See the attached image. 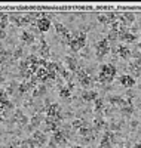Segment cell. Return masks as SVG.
I'll list each match as a JSON object with an SVG mask.
<instances>
[{
    "label": "cell",
    "instance_id": "cell-41",
    "mask_svg": "<svg viewBox=\"0 0 141 148\" xmlns=\"http://www.w3.org/2000/svg\"><path fill=\"white\" fill-rule=\"evenodd\" d=\"M0 111H2V105H0Z\"/></svg>",
    "mask_w": 141,
    "mask_h": 148
},
{
    "label": "cell",
    "instance_id": "cell-13",
    "mask_svg": "<svg viewBox=\"0 0 141 148\" xmlns=\"http://www.w3.org/2000/svg\"><path fill=\"white\" fill-rule=\"evenodd\" d=\"M109 102L110 104H113V105H116V107H125V105H128V104H131V101L129 99H125V98H122V96H110L109 98Z\"/></svg>",
    "mask_w": 141,
    "mask_h": 148
},
{
    "label": "cell",
    "instance_id": "cell-17",
    "mask_svg": "<svg viewBox=\"0 0 141 148\" xmlns=\"http://www.w3.org/2000/svg\"><path fill=\"white\" fill-rule=\"evenodd\" d=\"M19 39H21V42L24 45H33L34 43V36L30 31H22L21 36H19Z\"/></svg>",
    "mask_w": 141,
    "mask_h": 148
},
{
    "label": "cell",
    "instance_id": "cell-19",
    "mask_svg": "<svg viewBox=\"0 0 141 148\" xmlns=\"http://www.w3.org/2000/svg\"><path fill=\"white\" fill-rule=\"evenodd\" d=\"M71 90H73V84L68 83L67 86H62L58 93H59L61 98H70V96H71Z\"/></svg>",
    "mask_w": 141,
    "mask_h": 148
},
{
    "label": "cell",
    "instance_id": "cell-10",
    "mask_svg": "<svg viewBox=\"0 0 141 148\" xmlns=\"http://www.w3.org/2000/svg\"><path fill=\"white\" fill-rule=\"evenodd\" d=\"M36 27H37V30H39L40 33H46L50 28V19L46 18V16L39 18V19H37V22H36Z\"/></svg>",
    "mask_w": 141,
    "mask_h": 148
},
{
    "label": "cell",
    "instance_id": "cell-28",
    "mask_svg": "<svg viewBox=\"0 0 141 148\" xmlns=\"http://www.w3.org/2000/svg\"><path fill=\"white\" fill-rule=\"evenodd\" d=\"M0 105H2V110H12V108H14V104H12L9 99L0 102Z\"/></svg>",
    "mask_w": 141,
    "mask_h": 148
},
{
    "label": "cell",
    "instance_id": "cell-2",
    "mask_svg": "<svg viewBox=\"0 0 141 148\" xmlns=\"http://www.w3.org/2000/svg\"><path fill=\"white\" fill-rule=\"evenodd\" d=\"M116 67L111 64H101L100 67V74H98V82L101 83H111L114 76H116Z\"/></svg>",
    "mask_w": 141,
    "mask_h": 148
},
{
    "label": "cell",
    "instance_id": "cell-31",
    "mask_svg": "<svg viewBox=\"0 0 141 148\" xmlns=\"http://www.w3.org/2000/svg\"><path fill=\"white\" fill-rule=\"evenodd\" d=\"M107 40L109 42H114V40H118V33L116 31H110L109 36H107Z\"/></svg>",
    "mask_w": 141,
    "mask_h": 148
},
{
    "label": "cell",
    "instance_id": "cell-32",
    "mask_svg": "<svg viewBox=\"0 0 141 148\" xmlns=\"http://www.w3.org/2000/svg\"><path fill=\"white\" fill-rule=\"evenodd\" d=\"M8 99V92L5 89H0V102H3Z\"/></svg>",
    "mask_w": 141,
    "mask_h": 148
},
{
    "label": "cell",
    "instance_id": "cell-29",
    "mask_svg": "<svg viewBox=\"0 0 141 148\" xmlns=\"http://www.w3.org/2000/svg\"><path fill=\"white\" fill-rule=\"evenodd\" d=\"M21 56H22V49L21 47H17L15 52L12 53V59H19Z\"/></svg>",
    "mask_w": 141,
    "mask_h": 148
},
{
    "label": "cell",
    "instance_id": "cell-36",
    "mask_svg": "<svg viewBox=\"0 0 141 148\" xmlns=\"http://www.w3.org/2000/svg\"><path fill=\"white\" fill-rule=\"evenodd\" d=\"M48 148H58V145L54 141H50V142H48Z\"/></svg>",
    "mask_w": 141,
    "mask_h": 148
},
{
    "label": "cell",
    "instance_id": "cell-34",
    "mask_svg": "<svg viewBox=\"0 0 141 148\" xmlns=\"http://www.w3.org/2000/svg\"><path fill=\"white\" fill-rule=\"evenodd\" d=\"M19 145H21V141H14L8 148H19Z\"/></svg>",
    "mask_w": 141,
    "mask_h": 148
},
{
    "label": "cell",
    "instance_id": "cell-7",
    "mask_svg": "<svg viewBox=\"0 0 141 148\" xmlns=\"http://www.w3.org/2000/svg\"><path fill=\"white\" fill-rule=\"evenodd\" d=\"M128 70L131 71V76L135 79V77H141V59H132L129 65H128Z\"/></svg>",
    "mask_w": 141,
    "mask_h": 148
},
{
    "label": "cell",
    "instance_id": "cell-15",
    "mask_svg": "<svg viewBox=\"0 0 141 148\" xmlns=\"http://www.w3.org/2000/svg\"><path fill=\"white\" fill-rule=\"evenodd\" d=\"M66 65H67V70L70 73H76L79 68L77 65V59H76L74 56H66Z\"/></svg>",
    "mask_w": 141,
    "mask_h": 148
},
{
    "label": "cell",
    "instance_id": "cell-4",
    "mask_svg": "<svg viewBox=\"0 0 141 148\" xmlns=\"http://www.w3.org/2000/svg\"><path fill=\"white\" fill-rule=\"evenodd\" d=\"M33 142H34V145H36V148H39V147H43V145H46V142H48V136L43 133V132H40V130H34L33 132Z\"/></svg>",
    "mask_w": 141,
    "mask_h": 148
},
{
    "label": "cell",
    "instance_id": "cell-40",
    "mask_svg": "<svg viewBox=\"0 0 141 148\" xmlns=\"http://www.w3.org/2000/svg\"><path fill=\"white\" fill-rule=\"evenodd\" d=\"M73 148H85V147H80V145H76V147H73Z\"/></svg>",
    "mask_w": 141,
    "mask_h": 148
},
{
    "label": "cell",
    "instance_id": "cell-18",
    "mask_svg": "<svg viewBox=\"0 0 141 148\" xmlns=\"http://www.w3.org/2000/svg\"><path fill=\"white\" fill-rule=\"evenodd\" d=\"M97 98H98V92H95V90H86V92L82 93V99L86 101V102H92Z\"/></svg>",
    "mask_w": 141,
    "mask_h": 148
},
{
    "label": "cell",
    "instance_id": "cell-6",
    "mask_svg": "<svg viewBox=\"0 0 141 148\" xmlns=\"http://www.w3.org/2000/svg\"><path fill=\"white\" fill-rule=\"evenodd\" d=\"M12 123H15V125H18L19 127H24L27 123H30V120L25 117V114L22 113V110H17L14 117H12Z\"/></svg>",
    "mask_w": 141,
    "mask_h": 148
},
{
    "label": "cell",
    "instance_id": "cell-1",
    "mask_svg": "<svg viewBox=\"0 0 141 148\" xmlns=\"http://www.w3.org/2000/svg\"><path fill=\"white\" fill-rule=\"evenodd\" d=\"M67 45L73 52H79L80 49H83L85 45H86V33L85 31H74L70 36Z\"/></svg>",
    "mask_w": 141,
    "mask_h": 148
},
{
    "label": "cell",
    "instance_id": "cell-33",
    "mask_svg": "<svg viewBox=\"0 0 141 148\" xmlns=\"http://www.w3.org/2000/svg\"><path fill=\"white\" fill-rule=\"evenodd\" d=\"M97 18H98V21H100L101 24H107V18H106V12H104V14H98V15H97Z\"/></svg>",
    "mask_w": 141,
    "mask_h": 148
},
{
    "label": "cell",
    "instance_id": "cell-24",
    "mask_svg": "<svg viewBox=\"0 0 141 148\" xmlns=\"http://www.w3.org/2000/svg\"><path fill=\"white\" fill-rule=\"evenodd\" d=\"M79 83H80L82 88H89V86L92 84V79H91V76H86V77L79 79Z\"/></svg>",
    "mask_w": 141,
    "mask_h": 148
},
{
    "label": "cell",
    "instance_id": "cell-30",
    "mask_svg": "<svg viewBox=\"0 0 141 148\" xmlns=\"http://www.w3.org/2000/svg\"><path fill=\"white\" fill-rule=\"evenodd\" d=\"M83 125H85V121H83V120H74V121L71 123V127H74V129H80Z\"/></svg>",
    "mask_w": 141,
    "mask_h": 148
},
{
    "label": "cell",
    "instance_id": "cell-11",
    "mask_svg": "<svg viewBox=\"0 0 141 148\" xmlns=\"http://www.w3.org/2000/svg\"><path fill=\"white\" fill-rule=\"evenodd\" d=\"M52 141H54L57 145H66V142H67V135H66V132H64V130H57V132H54Z\"/></svg>",
    "mask_w": 141,
    "mask_h": 148
},
{
    "label": "cell",
    "instance_id": "cell-9",
    "mask_svg": "<svg viewBox=\"0 0 141 148\" xmlns=\"http://www.w3.org/2000/svg\"><path fill=\"white\" fill-rule=\"evenodd\" d=\"M59 120H61V119H50V117H46V119H45L46 130H48V132H57V130H59Z\"/></svg>",
    "mask_w": 141,
    "mask_h": 148
},
{
    "label": "cell",
    "instance_id": "cell-38",
    "mask_svg": "<svg viewBox=\"0 0 141 148\" xmlns=\"http://www.w3.org/2000/svg\"><path fill=\"white\" fill-rule=\"evenodd\" d=\"M5 37H6V31L5 30H0V40H3Z\"/></svg>",
    "mask_w": 141,
    "mask_h": 148
},
{
    "label": "cell",
    "instance_id": "cell-25",
    "mask_svg": "<svg viewBox=\"0 0 141 148\" xmlns=\"http://www.w3.org/2000/svg\"><path fill=\"white\" fill-rule=\"evenodd\" d=\"M95 102V107H94V110H95V113H100V111L104 108V99H101V98H97V99L94 101Z\"/></svg>",
    "mask_w": 141,
    "mask_h": 148
},
{
    "label": "cell",
    "instance_id": "cell-16",
    "mask_svg": "<svg viewBox=\"0 0 141 148\" xmlns=\"http://www.w3.org/2000/svg\"><path fill=\"white\" fill-rule=\"evenodd\" d=\"M118 53H119V56H120L122 59H129V58L132 56L131 49L128 47L126 45H119V47H118Z\"/></svg>",
    "mask_w": 141,
    "mask_h": 148
},
{
    "label": "cell",
    "instance_id": "cell-35",
    "mask_svg": "<svg viewBox=\"0 0 141 148\" xmlns=\"http://www.w3.org/2000/svg\"><path fill=\"white\" fill-rule=\"evenodd\" d=\"M8 22L9 21H0V30H5L8 27Z\"/></svg>",
    "mask_w": 141,
    "mask_h": 148
},
{
    "label": "cell",
    "instance_id": "cell-23",
    "mask_svg": "<svg viewBox=\"0 0 141 148\" xmlns=\"http://www.w3.org/2000/svg\"><path fill=\"white\" fill-rule=\"evenodd\" d=\"M120 113H122L123 116H131V114L134 113V107H132V104H128V105L122 107V108H120Z\"/></svg>",
    "mask_w": 141,
    "mask_h": 148
},
{
    "label": "cell",
    "instance_id": "cell-27",
    "mask_svg": "<svg viewBox=\"0 0 141 148\" xmlns=\"http://www.w3.org/2000/svg\"><path fill=\"white\" fill-rule=\"evenodd\" d=\"M19 148H36V145H34L33 139H24V141H21Z\"/></svg>",
    "mask_w": 141,
    "mask_h": 148
},
{
    "label": "cell",
    "instance_id": "cell-5",
    "mask_svg": "<svg viewBox=\"0 0 141 148\" xmlns=\"http://www.w3.org/2000/svg\"><path fill=\"white\" fill-rule=\"evenodd\" d=\"M45 111H46V116L50 119H61L59 117L61 116V107L58 104H48Z\"/></svg>",
    "mask_w": 141,
    "mask_h": 148
},
{
    "label": "cell",
    "instance_id": "cell-14",
    "mask_svg": "<svg viewBox=\"0 0 141 148\" xmlns=\"http://www.w3.org/2000/svg\"><path fill=\"white\" fill-rule=\"evenodd\" d=\"M39 53H40V58H43V59H46V61H48V58L50 56V49H49V46H48V43H46V40L43 39V37H42V40H40Z\"/></svg>",
    "mask_w": 141,
    "mask_h": 148
},
{
    "label": "cell",
    "instance_id": "cell-8",
    "mask_svg": "<svg viewBox=\"0 0 141 148\" xmlns=\"http://www.w3.org/2000/svg\"><path fill=\"white\" fill-rule=\"evenodd\" d=\"M55 31L58 33V36H61V39H62V40L68 42L71 33H70V30H68L67 27H64L61 22H55Z\"/></svg>",
    "mask_w": 141,
    "mask_h": 148
},
{
    "label": "cell",
    "instance_id": "cell-12",
    "mask_svg": "<svg viewBox=\"0 0 141 148\" xmlns=\"http://www.w3.org/2000/svg\"><path fill=\"white\" fill-rule=\"evenodd\" d=\"M119 83L122 86H125V88H132V86H135V79L131 76V74H123V76L119 77Z\"/></svg>",
    "mask_w": 141,
    "mask_h": 148
},
{
    "label": "cell",
    "instance_id": "cell-39",
    "mask_svg": "<svg viewBox=\"0 0 141 148\" xmlns=\"http://www.w3.org/2000/svg\"><path fill=\"white\" fill-rule=\"evenodd\" d=\"M134 148H141V144H135V147Z\"/></svg>",
    "mask_w": 141,
    "mask_h": 148
},
{
    "label": "cell",
    "instance_id": "cell-20",
    "mask_svg": "<svg viewBox=\"0 0 141 148\" xmlns=\"http://www.w3.org/2000/svg\"><path fill=\"white\" fill-rule=\"evenodd\" d=\"M42 120H43V117H42L40 114L33 116V117H31V120H30V129H36V127H39V126H40V123H42Z\"/></svg>",
    "mask_w": 141,
    "mask_h": 148
},
{
    "label": "cell",
    "instance_id": "cell-21",
    "mask_svg": "<svg viewBox=\"0 0 141 148\" xmlns=\"http://www.w3.org/2000/svg\"><path fill=\"white\" fill-rule=\"evenodd\" d=\"M106 126H107L106 120L102 119L101 116H97V117H95V120H94V129H95V130H100V129L106 127Z\"/></svg>",
    "mask_w": 141,
    "mask_h": 148
},
{
    "label": "cell",
    "instance_id": "cell-3",
    "mask_svg": "<svg viewBox=\"0 0 141 148\" xmlns=\"http://www.w3.org/2000/svg\"><path fill=\"white\" fill-rule=\"evenodd\" d=\"M109 52H110V42L107 39H101L95 45V53H97V56L102 58V56H106Z\"/></svg>",
    "mask_w": 141,
    "mask_h": 148
},
{
    "label": "cell",
    "instance_id": "cell-22",
    "mask_svg": "<svg viewBox=\"0 0 141 148\" xmlns=\"http://www.w3.org/2000/svg\"><path fill=\"white\" fill-rule=\"evenodd\" d=\"M45 92H46V86H45V84H37V86H36V89L33 90V96H34V98L43 96Z\"/></svg>",
    "mask_w": 141,
    "mask_h": 148
},
{
    "label": "cell",
    "instance_id": "cell-26",
    "mask_svg": "<svg viewBox=\"0 0 141 148\" xmlns=\"http://www.w3.org/2000/svg\"><path fill=\"white\" fill-rule=\"evenodd\" d=\"M91 132H92V127H88L86 123L79 129V133L82 135V136H88V138H89V135H91Z\"/></svg>",
    "mask_w": 141,
    "mask_h": 148
},
{
    "label": "cell",
    "instance_id": "cell-42",
    "mask_svg": "<svg viewBox=\"0 0 141 148\" xmlns=\"http://www.w3.org/2000/svg\"><path fill=\"white\" fill-rule=\"evenodd\" d=\"M140 45H141V40H140Z\"/></svg>",
    "mask_w": 141,
    "mask_h": 148
},
{
    "label": "cell",
    "instance_id": "cell-37",
    "mask_svg": "<svg viewBox=\"0 0 141 148\" xmlns=\"http://www.w3.org/2000/svg\"><path fill=\"white\" fill-rule=\"evenodd\" d=\"M5 52H6V51H5V47H3V43L0 42V56H3V55H5Z\"/></svg>",
    "mask_w": 141,
    "mask_h": 148
}]
</instances>
